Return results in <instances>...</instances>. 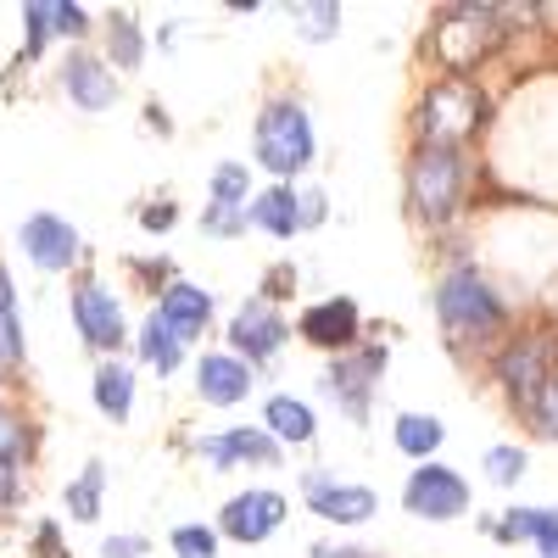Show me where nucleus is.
<instances>
[{
  "label": "nucleus",
  "instance_id": "nucleus-3",
  "mask_svg": "<svg viewBox=\"0 0 558 558\" xmlns=\"http://www.w3.org/2000/svg\"><path fill=\"white\" fill-rule=\"evenodd\" d=\"M481 123V96L463 78H447L436 84L425 101H418V134L430 140V146H452V140H463Z\"/></svg>",
  "mask_w": 558,
  "mask_h": 558
},
{
  "label": "nucleus",
  "instance_id": "nucleus-20",
  "mask_svg": "<svg viewBox=\"0 0 558 558\" xmlns=\"http://www.w3.org/2000/svg\"><path fill=\"white\" fill-rule=\"evenodd\" d=\"M497 536H508V542L531 536L542 547V558H558V508H514V514L497 525Z\"/></svg>",
  "mask_w": 558,
  "mask_h": 558
},
{
  "label": "nucleus",
  "instance_id": "nucleus-27",
  "mask_svg": "<svg viewBox=\"0 0 558 558\" xmlns=\"http://www.w3.org/2000/svg\"><path fill=\"white\" fill-rule=\"evenodd\" d=\"M173 553H179V558H218V531H207V525H179V531H173Z\"/></svg>",
  "mask_w": 558,
  "mask_h": 558
},
{
  "label": "nucleus",
  "instance_id": "nucleus-14",
  "mask_svg": "<svg viewBox=\"0 0 558 558\" xmlns=\"http://www.w3.org/2000/svg\"><path fill=\"white\" fill-rule=\"evenodd\" d=\"M62 84H68V96H73L84 112H107V107L118 101V78H112V68L96 62V57H68Z\"/></svg>",
  "mask_w": 558,
  "mask_h": 558
},
{
  "label": "nucleus",
  "instance_id": "nucleus-21",
  "mask_svg": "<svg viewBox=\"0 0 558 558\" xmlns=\"http://www.w3.org/2000/svg\"><path fill=\"white\" fill-rule=\"evenodd\" d=\"M313 408L307 402H296V397H268V436L274 441H291V447H302V441H313Z\"/></svg>",
  "mask_w": 558,
  "mask_h": 558
},
{
  "label": "nucleus",
  "instance_id": "nucleus-17",
  "mask_svg": "<svg viewBox=\"0 0 558 558\" xmlns=\"http://www.w3.org/2000/svg\"><path fill=\"white\" fill-rule=\"evenodd\" d=\"M257 229H268V235H279V241H291L296 229H302V196L291 191V184H274V191H263L257 202H252V213H246Z\"/></svg>",
  "mask_w": 558,
  "mask_h": 558
},
{
  "label": "nucleus",
  "instance_id": "nucleus-25",
  "mask_svg": "<svg viewBox=\"0 0 558 558\" xmlns=\"http://www.w3.org/2000/svg\"><path fill=\"white\" fill-rule=\"evenodd\" d=\"M101 486H107V470H101V463H84V475L62 492L68 514H73V520H96V514H101Z\"/></svg>",
  "mask_w": 558,
  "mask_h": 558
},
{
  "label": "nucleus",
  "instance_id": "nucleus-35",
  "mask_svg": "<svg viewBox=\"0 0 558 558\" xmlns=\"http://www.w3.org/2000/svg\"><path fill=\"white\" fill-rule=\"evenodd\" d=\"M140 553H146L140 536H107V547H101V558H140Z\"/></svg>",
  "mask_w": 558,
  "mask_h": 558
},
{
  "label": "nucleus",
  "instance_id": "nucleus-36",
  "mask_svg": "<svg viewBox=\"0 0 558 558\" xmlns=\"http://www.w3.org/2000/svg\"><path fill=\"white\" fill-rule=\"evenodd\" d=\"M12 502H17V470L0 463V508H12Z\"/></svg>",
  "mask_w": 558,
  "mask_h": 558
},
{
  "label": "nucleus",
  "instance_id": "nucleus-15",
  "mask_svg": "<svg viewBox=\"0 0 558 558\" xmlns=\"http://www.w3.org/2000/svg\"><path fill=\"white\" fill-rule=\"evenodd\" d=\"M296 330H302L313 347H352V336H357V307H352L347 296L313 302V307L302 313V324H296Z\"/></svg>",
  "mask_w": 558,
  "mask_h": 558
},
{
  "label": "nucleus",
  "instance_id": "nucleus-19",
  "mask_svg": "<svg viewBox=\"0 0 558 558\" xmlns=\"http://www.w3.org/2000/svg\"><path fill=\"white\" fill-rule=\"evenodd\" d=\"M547 380H553V375H547V347H514V352L502 357V386L514 391V397L536 402Z\"/></svg>",
  "mask_w": 558,
  "mask_h": 558
},
{
  "label": "nucleus",
  "instance_id": "nucleus-30",
  "mask_svg": "<svg viewBox=\"0 0 558 558\" xmlns=\"http://www.w3.org/2000/svg\"><path fill=\"white\" fill-rule=\"evenodd\" d=\"M112 62L118 68H140V28H134V17H112Z\"/></svg>",
  "mask_w": 558,
  "mask_h": 558
},
{
  "label": "nucleus",
  "instance_id": "nucleus-34",
  "mask_svg": "<svg viewBox=\"0 0 558 558\" xmlns=\"http://www.w3.org/2000/svg\"><path fill=\"white\" fill-rule=\"evenodd\" d=\"M51 28L57 34H84L89 23H84V7H68V0H62V7H51Z\"/></svg>",
  "mask_w": 558,
  "mask_h": 558
},
{
  "label": "nucleus",
  "instance_id": "nucleus-23",
  "mask_svg": "<svg viewBox=\"0 0 558 558\" xmlns=\"http://www.w3.org/2000/svg\"><path fill=\"white\" fill-rule=\"evenodd\" d=\"M441 418H430V413H402L397 418V447L408 452V458H418V463H430V452L441 447Z\"/></svg>",
  "mask_w": 558,
  "mask_h": 558
},
{
  "label": "nucleus",
  "instance_id": "nucleus-29",
  "mask_svg": "<svg viewBox=\"0 0 558 558\" xmlns=\"http://www.w3.org/2000/svg\"><path fill=\"white\" fill-rule=\"evenodd\" d=\"M486 475H492L497 486H514V481L525 475V452H520V447H492V452H486Z\"/></svg>",
  "mask_w": 558,
  "mask_h": 558
},
{
  "label": "nucleus",
  "instance_id": "nucleus-4",
  "mask_svg": "<svg viewBox=\"0 0 558 558\" xmlns=\"http://www.w3.org/2000/svg\"><path fill=\"white\" fill-rule=\"evenodd\" d=\"M402 502H408V514L441 525V520H458L470 508V481L458 470H447V463H418L402 486Z\"/></svg>",
  "mask_w": 558,
  "mask_h": 558
},
{
  "label": "nucleus",
  "instance_id": "nucleus-26",
  "mask_svg": "<svg viewBox=\"0 0 558 558\" xmlns=\"http://www.w3.org/2000/svg\"><path fill=\"white\" fill-rule=\"evenodd\" d=\"M23 357V324H17V296H12V274L0 268V363Z\"/></svg>",
  "mask_w": 558,
  "mask_h": 558
},
{
  "label": "nucleus",
  "instance_id": "nucleus-10",
  "mask_svg": "<svg viewBox=\"0 0 558 558\" xmlns=\"http://www.w3.org/2000/svg\"><path fill=\"white\" fill-rule=\"evenodd\" d=\"M73 318H78V336L89 347L107 352V347L123 341V307H118V296L107 286H78L73 291Z\"/></svg>",
  "mask_w": 558,
  "mask_h": 558
},
{
  "label": "nucleus",
  "instance_id": "nucleus-37",
  "mask_svg": "<svg viewBox=\"0 0 558 558\" xmlns=\"http://www.w3.org/2000/svg\"><path fill=\"white\" fill-rule=\"evenodd\" d=\"M173 223V207H146V229H168Z\"/></svg>",
  "mask_w": 558,
  "mask_h": 558
},
{
  "label": "nucleus",
  "instance_id": "nucleus-11",
  "mask_svg": "<svg viewBox=\"0 0 558 558\" xmlns=\"http://www.w3.org/2000/svg\"><path fill=\"white\" fill-rule=\"evenodd\" d=\"M246 191H252L246 162H223L213 173V207H207L213 235H235V229H246Z\"/></svg>",
  "mask_w": 558,
  "mask_h": 558
},
{
  "label": "nucleus",
  "instance_id": "nucleus-38",
  "mask_svg": "<svg viewBox=\"0 0 558 558\" xmlns=\"http://www.w3.org/2000/svg\"><path fill=\"white\" fill-rule=\"evenodd\" d=\"M318 558H368V553H357V547H341V553H318Z\"/></svg>",
  "mask_w": 558,
  "mask_h": 558
},
{
  "label": "nucleus",
  "instance_id": "nucleus-32",
  "mask_svg": "<svg viewBox=\"0 0 558 558\" xmlns=\"http://www.w3.org/2000/svg\"><path fill=\"white\" fill-rule=\"evenodd\" d=\"M341 28V7H307V39H330Z\"/></svg>",
  "mask_w": 558,
  "mask_h": 558
},
{
  "label": "nucleus",
  "instance_id": "nucleus-5",
  "mask_svg": "<svg viewBox=\"0 0 558 558\" xmlns=\"http://www.w3.org/2000/svg\"><path fill=\"white\" fill-rule=\"evenodd\" d=\"M436 307H441V324L452 336H481V330H492V324L502 318V302L481 286L475 274H452L447 286L436 291Z\"/></svg>",
  "mask_w": 558,
  "mask_h": 558
},
{
  "label": "nucleus",
  "instance_id": "nucleus-18",
  "mask_svg": "<svg viewBox=\"0 0 558 558\" xmlns=\"http://www.w3.org/2000/svg\"><path fill=\"white\" fill-rule=\"evenodd\" d=\"M202 452L218 463V470H229L235 458H252V463H274L279 458V441L268 430H229V436H207Z\"/></svg>",
  "mask_w": 558,
  "mask_h": 558
},
{
  "label": "nucleus",
  "instance_id": "nucleus-28",
  "mask_svg": "<svg viewBox=\"0 0 558 558\" xmlns=\"http://www.w3.org/2000/svg\"><path fill=\"white\" fill-rule=\"evenodd\" d=\"M23 452H28V430H23V418H17V413H0V463H7V470H17Z\"/></svg>",
  "mask_w": 558,
  "mask_h": 558
},
{
  "label": "nucleus",
  "instance_id": "nucleus-2",
  "mask_svg": "<svg viewBox=\"0 0 558 558\" xmlns=\"http://www.w3.org/2000/svg\"><path fill=\"white\" fill-rule=\"evenodd\" d=\"M458 191H463V162L452 146H425L413 157V207L425 223H441L458 207Z\"/></svg>",
  "mask_w": 558,
  "mask_h": 558
},
{
  "label": "nucleus",
  "instance_id": "nucleus-7",
  "mask_svg": "<svg viewBox=\"0 0 558 558\" xmlns=\"http://www.w3.org/2000/svg\"><path fill=\"white\" fill-rule=\"evenodd\" d=\"M17 241H23L28 263L45 268V274H62V268L78 257V229H73L68 218H57V213H34V218H23Z\"/></svg>",
  "mask_w": 558,
  "mask_h": 558
},
{
  "label": "nucleus",
  "instance_id": "nucleus-13",
  "mask_svg": "<svg viewBox=\"0 0 558 558\" xmlns=\"http://www.w3.org/2000/svg\"><path fill=\"white\" fill-rule=\"evenodd\" d=\"M386 368V352H357V357H341L336 368H330V380H324V391L330 397H341V408L352 413V418H363V408H368V375H380Z\"/></svg>",
  "mask_w": 558,
  "mask_h": 558
},
{
  "label": "nucleus",
  "instance_id": "nucleus-16",
  "mask_svg": "<svg viewBox=\"0 0 558 558\" xmlns=\"http://www.w3.org/2000/svg\"><path fill=\"white\" fill-rule=\"evenodd\" d=\"M157 318L168 324L173 341L184 347V341H196V336H202V324L213 318V296H207L202 286H168V296H162Z\"/></svg>",
  "mask_w": 558,
  "mask_h": 558
},
{
  "label": "nucleus",
  "instance_id": "nucleus-9",
  "mask_svg": "<svg viewBox=\"0 0 558 558\" xmlns=\"http://www.w3.org/2000/svg\"><path fill=\"white\" fill-rule=\"evenodd\" d=\"M196 391H202V402H213V408L246 402V391H252V363L235 357V352H207V357L196 363Z\"/></svg>",
  "mask_w": 558,
  "mask_h": 558
},
{
  "label": "nucleus",
  "instance_id": "nucleus-8",
  "mask_svg": "<svg viewBox=\"0 0 558 558\" xmlns=\"http://www.w3.org/2000/svg\"><path fill=\"white\" fill-rule=\"evenodd\" d=\"M279 520H286V497L279 492H241V497H229L223 502V536H235V542H263L279 531Z\"/></svg>",
  "mask_w": 558,
  "mask_h": 558
},
{
  "label": "nucleus",
  "instance_id": "nucleus-24",
  "mask_svg": "<svg viewBox=\"0 0 558 558\" xmlns=\"http://www.w3.org/2000/svg\"><path fill=\"white\" fill-rule=\"evenodd\" d=\"M179 352H184V347L173 341V330L151 313V318H146V330H140V357H146L157 375H173V368H179Z\"/></svg>",
  "mask_w": 558,
  "mask_h": 558
},
{
  "label": "nucleus",
  "instance_id": "nucleus-6",
  "mask_svg": "<svg viewBox=\"0 0 558 558\" xmlns=\"http://www.w3.org/2000/svg\"><path fill=\"white\" fill-rule=\"evenodd\" d=\"M307 502H313V514L318 520H330V525H363V520H375L380 514V497L368 492V486H347V481H330L324 470H313L302 481Z\"/></svg>",
  "mask_w": 558,
  "mask_h": 558
},
{
  "label": "nucleus",
  "instance_id": "nucleus-12",
  "mask_svg": "<svg viewBox=\"0 0 558 558\" xmlns=\"http://www.w3.org/2000/svg\"><path fill=\"white\" fill-rule=\"evenodd\" d=\"M229 341H235V352H246V363L252 357H274L279 341H286V318H279L268 302H246L235 313V324H229Z\"/></svg>",
  "mask_w": 558,
  "mask_h": 558
},
{
  "label": "nucleus",
  "instance_id": "nucleus-22",
  "mask_svg": "<svg viewBox=\"0 0 558 558\" xmlns=\"http://www.w3.org/2000/svg\"><path fill=\"white\" fill-rule=\"evenodd\" d=\"M96 408L107 418H129V408H134V375H129L123 363H101L96 368Z\"/></svg>",
  "mask_w": 558,
  "mask_h": 558
},
{
  "label": "nucleus",
  "instance_id": "nucleus-1",
  "mask_svg": "<svg viewBox=\"0 0 558 558\" xmlns=\"http://www.w3.org/2000/svg\"><path fill=\"white\" fill-rule=\"evenodd\" d=\"M257 157L274 173H302L313 162V123L296 101H274L257 118Z\"/></svg>",
  "mask_w": 558,
  "mask_h": 558
},
{
  "label": "nucleus",
  "instance_id": "nucleus-31",
  "mask_svg": "<svg viewBox=\"0 0 558 558\" xmlns=\"http://www.w3.org/2000/svg\"><path fill=\"white\" fill-rule=\"evenodd\" d=\"M23 23H28V51H39L45 34H51V7H45V0H28V7H23Z\"/></svg>",
  "mask_w": 558,
  "mask_h": 558
},
{
  "label": "nucleus",
  "instance_id": "nucleus-33",
  "mask_svg": "<svg viewBox=\"0 0 558 558\" xmlns=\"http://www.w3.org/2000/svg\"><path fill=\"white\" fill-rule=\"evenodd\" d=\"M536 413H542V430H547V436H558V375L542 386V397H536Z\"/></svg>",
  "mask_w": 558,
  "mask_h": 558
}]
</instances>
